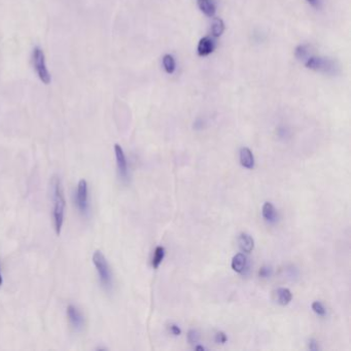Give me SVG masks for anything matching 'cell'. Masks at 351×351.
<instances>
[{"instance_id": "6da1fadb", "label": "cell", "mask_w": 351, "mask_h": 351, "mask_svg": "<svg viewBox=\"0 0 351 351\" xmlns=\"http://www.w3.org/2000/svg\"><path fill=\"white\" fill-rule=\"evenodd\" d=\"M53 217H54V225L57 235H60L65 215L66 201L64 196V191L61 180L58 177H54L53 181Z\"/></svg>"}, {"instance_id": "603a6c76", "label": "cell", "mask_w": 351, "mask_h": 351, "mask_svg": "<svg viewBox=\"0 0 351 351\" xmlns=\"http://www.w3.org/2000/svg\"><path fill=\"white\" fill-rule=\"evenodd\" d=\"M169 330H170V333L174 336H179L181 334V330L179 329V327L176 324H170Z\"/></svg>"}, {"instance_id": "8992f818", "label": "cell", "mask_w": 351, "mask_h": 351, "mask_svg": "<svg viewBox=\"0 0 351 351\" xmlns=\"http://www.w3.org/2000/svg\"><path fill=\"white\" fill-rule=\"evenodd\" d=\"M114 154H115L116 166H118V171L120 176L124 181H127L129 178L128 162L126 156H125L124 150L120 144H114Z\"/></svg>"}, {"instance_id": "ac0fdd59", "label": "cell", "mask_w": 351, "mask_h": 351, "mask_svg": "<svg viewBox=\"0 0 351 351\" xmlns=\"http://www.w3.org/2000/svg\"><path fill=\"white\" fill-rule=\"evenodd\" d=\"M308 55V46L300 45L295 49V56L299 60H304Z\"/></svg>"}, {"instance_id": "cb8c5ba5", "label": "cell", "mask_w": 351, "mask_h": 351, "mask_svg": "<svg viewBox=\"0 0 351 351\" xmlns=\"http://www.w3.org/2000/svg\"><path fill=\"white\" fill-rule=\"evenodd\" d=\"M308 347L310 350L312 351H316L319 349V343H317V341L314 340V339H310V341H309L308 343Z\"/></svg>"}, {"instance_id": "3957f363", "label": "cell", "mask_w": 351, "mask_h": 351, "mask_svg": "<svg viewBox=\"0 0 351 351\" xmlns=\"http://www.w3.org/2000/svg\"><path fill=\"white\" fill-rule=\"evenodd\" d=\"M33 65H34V68L36 70V73L38 75L39 80L43 81L46 85H48L51 82V75L47 68L46 64V58L43 49L39 48H35L33 49Z\"/></svg>"}, {"instance_id": "44dd1931", "label": "cell", "mask_w": 351, "mask_h": 351, "mask_svg": "<svg viewBox=\"0 0 351 351\" xmlns=\"http://www.w3.org/2000/svg\"><path fill=\"white\" fill-rule=\"evenodd\" d=\"M200 339V335L198 331L196 330H191L188 333V341L190 344H197Z\"/></svg>"}, {"instance_id": "7a4b0ae2", "label": "cell", "mask_w": 351, "mask_h": 351, "mask_svg": "<svg viewBox=\"0 0 351 351\" xmlns=\"http://www.w3.org/2000/svg\"><path fill=\"white\" fill-rule=\"evenodd\" d=\"M93 264L96 268V271L98 273L99 280L101 282L102 287L106 290H111L112 288V274L110 264L107 263L106 257L104 255L100 252V250H96L93 255Z\"/></svg>"}, {"instance_id": "7402d4cb", "label": "cell", "mask_w": 351, "mask_h": 351, "mask_svg": "<svg viewBox=\"0 0 351 351\" xmlns=\"http://www.w3.org/2000/svg\"><path fill=\"white\" fill-rule=\"evenodd\" d=\"M227 340H228L227 335H225V334H224L223 332L216 333L215 338H214L215 343H217V344H224L225 342H227Z\"/></svg>"}, {"instance_id": "30bf717a", "label": "cell", "mask_w": 351, "mask_h": 351, "mask_svg": "<svg viewBox=\"0 0 351 351\" xmlns=\"http://www.w3.org/2000/svg\"><path fill=\"white\" fill-rule=\"evenodd\" d=\"M262 215L264 217V220L267 223H275L278 220L277 210L275 209L274 205L272 203H270V202H266L263 205Z\"/></svg>"}, {"instance_id": "5b68a950", "label": "cell", "mask_w": 351, "mask_h": 351, "mask_svg": "<svg viewBox=\"0 0 351 351\" xmlns=\"http://www.w3.org/2000/svg\"><path fill=\"white\" fill-rule=\"evenodd\" d=\"M77 205L80 211L83 215H88L90 210L89 204V193H88V182L85 179H80L77 190Z\"/></svg>"}, {"instance_id": "ba28073f", "label": "cell", "mask_w": 351, "mask_h": 351, "mask_svg": "<svg viewBox=\"0 0 351 351\" xmlns=\"http://www.w3.org/2000/svg\"><path fill=\"white\" fill-rule=\"evenodd\" d=\"M214 41L208 36H205L203 38L200 39L199 44H198V55L200 57H206L208 55H210L213 51H214Z\"/></svg>"}, {"instance_id": "2e32d148", "label": "cell", "mask_w": 351, "mask_h": 351, "mask_svg": "<svg viewBox=\"0 0 351 351\" xmlns=\"http://www.w3.org/2000/svg\"><path fill=\"white\" fill-rule=\"evenodd\" d=\"M224 31V23L220 18H214L212 26H211V33L214 37H220Z\"/></svg>"}, {"instance_id": "e0dca14e", "label": "cell", "mask_w": 351, "mask_h": 351, "mask_svg": "<svg viewBox=\"0 0 351 351\" xmlns=\"http://www.w3.org/2000/svg\"><path fill=\"white\" fill-rule=\"evenodd\" d=\"M163 66L165 68V71L169 74H172L175 71V60L173 56L167 54L163 57Z\"/></svg>"}, {"instance_id": "4fadbf2b", "label": "cell", "mask_w": 351, "mask_h": 351, "mask_svg": "<svg viewBox=\"0 0 351 351\" xmlns=\"http://www.w3.org/2000/svg\"><path fill=\"white\" fill-rule=\"evenodd\" d=\"M198 6L207 16H213L216 12L214 0H197Z\"/></svg>"}, {"instance_id": "d6986e66", "label": "cell", "mask_w": 351, "mask_h": 351, "mask_svg": "<svg viewBox=\"0 0 351 351\" xmlns=\"http://www.w3.org/2000/svg\"><path fill=\"white\" fill-rule=\"evenodd\" d=\"M311 308H312L313 312L319 316L323 317V316H325V314H327V310H325L324 306L320 302H319V301H315V302H313L311 305Z\"/></svg>"}, {"instance_id": "5bb4252c", "label": "cell", "mask_w": 351, "mask_h": 351, "mask_svg": "<svg viewBox=\"0 0 351 351\" xmlns=\"http://www.w3.org/2000/svg\"><path fill=\"white\" fill-rule=\"evenodd\" d=\"M275 297H276V302L282 306H286L289 304V302L292 299L291 291L288 288H278L275 291Z\"/></svg>"}, {"instance_id": "277c9868", "label": "cell", "mask_w": 351, "mask_h": 351, "mask_svg": "<svg viewBox=\"0 0 351 351\" xmlns=\"http://www.w3.org/2000/svg\"><path fill=\"white\" fill-rule=\"evenodd\" d=\"M305 66L308 69L320 71L325 73H334L336 70L335 62L321 57H310L305 62Z\"/></svg>"}, {"instance_id": "d4e9b609", "label": "cell", "mask_w": 351, "mask_h": 351, "mask_svg": "<svg viewBox=\"0 0 351 351\" xmlns=\"http://www.w3.org/2000/svg\"><path fill=\"white\" fill-rule=\"evenodd\" d=\"M307 1H308L309 3H310L312 6H314V7H317V6H319V0H307Z\"/></svg>"}, {"instance_id": "9a60e30c", "label": "cell", "mask_w": 351, "mask_h": 351, "mask_svg": "<svg viewBox=\"0 0 351 351\" xmlns=\"http://www.w3.org/2000/svg\"><path fill=\"white\" fill-rule=\"evenodd\" d=\"M165 255H166V250H165V248L163 246L156 247L154 257H153V261H152V265H153V267L155 269L159 268V266L162 264L164 257H165Z\"/></svg>"}, {"instance_id": "52a82bcc", "label": "cell", "mask_w": 351, "mask_h": 351, "mask_svg": "<svg viewBox=\"0 0 351 351\" xmlns=\"http://www.w3.org/2000/svg\"><path fill=\"white\" fill-rule=\"evenodd\" d=\"M67 316L69 322L71 323L72 327L75 330H80L83 327V323H85V319H83V316L79 309L73 306L69 305L67 307Z\"/></svg>"}, {"instance_id": "9c48e42d", "label": "cell", "mask_w": 351, "mask_h": 351, "mask_svg": "<svg viewBox=\"0 0 351 351\" xmlns=\"http://www.w3.org/2000/svg\"><path fill=\"white\" fill-rule=\"evenodd\" d=\"M240 157V163L241 165L246 169H254L255 168V157L252 150L248 147H242L239 153Z\"/></svg>"}, {"instance_id": "ffe728a7", "label": "cell", "mask_w": 351, "mask_h": 351, "mask_svg": "<svg viewBox=\"0 0 351 351\" xmlns=\"http://www.w3.org/2000/svg\"><path fill=\"white\" fill-rule=\"evenodd\" d=\"M273 274V270L269 266H263L262 268L258 270V276L261 278H270Z\"/></svg>"}, {"instance_id": "4316f807", "label": "cell", "mask_w": 351, "mask_h": 351, "mask_svg": "<svg viewBox=\"0 0 351 351\" xmlns=\"http://www.w3.org/2000/svg\"><path fill=\"white\" fill-rule=\"evenodd\" d=\"M2 282H3V280H2V276H1V273H0V287L2 286Z\"/></svg>"}, {"instance_id": "8fae6325", "label": "cell", "mask_w": 351, "mask_h": 351, "mask_svg": "<svg viewBox=\"0 0 351 351\" xmlns=\"http://www.w3.org/2000/svg\"><path fill=\"white\" fill-rule=\"evenodd\" d=\"M238 244L240 249L245 254H250L255 248L254 238L246 233H241L238 238Z\"/></svg>"}, {"instance_id": "7c38bea8", "label": "cell", "mask_w": 351, "mask_h": 351, "mask_svg": "<svg viewBox=\"0 0 351 351\" xmlns=\"http://www.w3.org/2000/svg\"><path fill=\"white\" fill-rule=\"evenodd\" d=\"M246 264H247L246 256L243 254H237L236 255H234L231 266L232 269L235 272L242 273L246 268Z\"/></svg>"}, {"instance_id": "484cf974", "label": "cell", "mask_w": 351, "mask_h": 351, "mask_svg": "<svg viewBox=\"0 0 351 351\" xmlns=\"http://www.w3.org/2000/svg\"><path fill=\"white\" fill-rule=\"evenodd\" d=\"M194 348H195V350H202V351L205 350V347L202 345H196Z\"/></svg>"}]
</instances>
